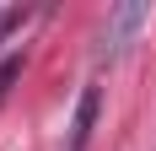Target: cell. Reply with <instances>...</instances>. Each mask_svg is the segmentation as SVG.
I'll use <instances>...</instances> for the list:
<instances>
[{"label":"cell","instance_id":"1","mask_svg":"<svg viewBox=\"0 0 156 151\" xmlns=\"http://www.w3.org/2000/svg\"><path fill=\"white\" fill-rule=\"evenodd\" d=\"M97 108H102V92H97V87H81V97H76V119H70V146H65V151H86V146H92Z\"/></svg>","mask_w":156,"mask_h":151},{"label":"cell","instance_id":"2","mask_svg":"<svg viewBox=\"0 0 156 151\" xmlns=\"http://www.w3.org/2000/svg\"><path fill=\"white\" fill-rule=\"evenodd\" d=\"M145 22V6H113L108 27H102V54H119V49L129 43V32Z\"/></svg>","mask_w":156,"mask_h":151},{"label":"cell","instance_id":"3","mask_svg":"<svg viewBox=\"0 0 156 151\" xmlns=\"http://www.w3.org/2000/svg\"><path fill=\"white\" fill-rule=\"evenodd\" d=\"M16 76H22V54H11V60H0V103L11 97V87H16Z\"/></svg>","mask_w":156,"mask_h":151},{"label":"cell","instance_id":"4","mask_svg":"<svg viewBox=\"0 0 156 151\" xmlns=\"http://www.w3.org/2000/svg\"><path fill=\"white\" fill-rule=\"evenodd\" d=\"M22 22H27V11H0V38H5V32H16Z\"/></svg>","mask_w":156,"mask_h":151}]
</instances>
